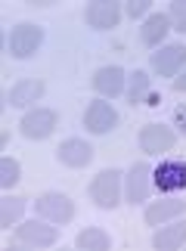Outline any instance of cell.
<instances>
[{"mask_svg": "<svg viewBox=\"0 0 186 251\" xmlns=\"http://www.w3.org/2000/svg\"><path fill=\"white\" fill-rule=\"evenodd\" d=\"M121 189H124V174L118 168H103L87 186V196L100 211H115L121 205Z\"/></svg>", "mask_w": 186, "mask_h": 251, "instance_id": "1", "label": "cell"}, {"mask_svg": "<svg viewBox=\"0 0 186 251\" xmlns=\"http://www.w3.org/2000/svg\"><path fill=\"white\" fill-rule=\"evenodd\" d=\"M41 44H44V28L34 22H19L6 34V50L13 59H31L41 50Z\"/></svg>", "mask_w": 186, "mask_h": 251, "instance_id": "2", "label": "cell"}, {"mask_svg": "<svg viewBox=\"0 0 186 251\" xmlns=\"http://www.w3.org/2000/svg\"><path fill=\"white\" fill-rule=\"evenodd\" d=\"M155 183H152V165L149 161H133L131 171L124 174V199L127 205H143L152 196Z\"/></svg>", "mask_w": 186, "mask_h": 251, "instance_id": "3", "label": "cell"}, {"mask_svg": "<svg viewBox=\"0 0 186 251\" xmlns=\"http://www.w3.org/2000/svg\"><path fill=\"white\" fill-rule=\"evenodd\" d=\"M56 124H59V115L53 109L34 105V109H28L22 118H19V133H22L25 140H47L56 130Z\"/></svg>", "mask_w": 186, "mask_h": 251, "instance_id": "4", "label": "cell"}, {"mask_svg": "<svg viewBox=\"0 0 186 251\" xmlns=\"http://www.w3.org/2000/svg\"><path fill=\"white\" fill-rule=\"evenodd\" d=\"M37 217L50 220V224H72L75 220V201L65 192H41L34 201Z\"/></svg>", "mask_w": 186, "mask_h": 251, "instance_id": "5", "label": "cell"}, {"mask_svg": "<svg viewBox=\"0 0 186 251\" xmlns=\"http://www.w3.org/2000/svg\"><path fill=\"white\" fill-rule=\"evenodd\" d=\"M16 239H19V245L53 248L56 242H59V229H56V224H50V220L34 217V220H28V224H19L16 226Z\"/></svg>", "mask_w": 186, "mask_h": 251, "instance_id": "6", "label": "cell"}, {"mask_svg": "<svg viewBox=\"0 0 186 251\" xmlns=\"http://www.w3.org/2000/svg\"><path fill=\"white\" fill-rule=\"evenodd\" d=\"M149 69L159 78H177L186 69V44H164L159 53L149 56Z\"/></svg>", "mask_w": 186, "mask_h": 251, "instance_id": "7", "label": "cell"}, {"mask_svg": "<svg viewBox=\"0 0 186 251\" xmlns=\"http://www.w3.org/2000/svg\"><path fill=\"white\" fill-rule=\"evenodd\" d=\"M152 183L159 192H180L186 189V158H164L152 168Z\"/></svg>", "mask_w": 186, "mask_h": 251, "instance_id": "8", "label": "cell"}, {"mask_svg": "<svg viewBox=\"0 0 186 251\" xmlns=\"http://www.w3.org/2000/svg\"><path fill=\"white\" fill-rule=\"evenodd\" d=\"M118 112H115V105L112 102H106L103 96L100 100H93L90 105H87V112H84V127L96 133V137H103V133H109L118 127Z\"/></svg>", "mask_w": 186, "mask_h": 251, "instance_id": "9", "label": "cell"}, {"mask_svg": "<svg viewBox=\"0 0 186 251\" xmlns=\"http://www.w3.org/2000/svg\"><path fill=\"white\" fill-rule=\"evenodd\" d=\"M174 146H177V133L168 124H146L140 130V149L146 155H161V152H171Z\"/></svg>", "mask_w": 186, "mask_h": 251, "instance_id": "10", "label": "cell"}, {"mask_svg": "<svg viewBox=\"0 0 186 251\" xmlns=\"http://www.w3.org/2000/svg\"><path fill=\"white\" fill-rule=\"evenodd\" d=\"M93 90L103 96V100H115L127 90V72L121 65H103V69L93 72Z\"/></svg>", "mask_w": 186, "mask_h": 251, "instance_id": "11", "label": "cell"}, {"mask_svg": "<svg viewBox=\"0 0 186 251\" xmlns=\"http://www.w3.org/2000/svg\"><path fill=\"white\" fill-rule=\"evenodd\" d=\"M44 93H47V84L41 78H25V81L9 87L6 105H13V109H34V105L44 100Z\"/></svg>", "mask_w": 186, "mask_h": 251, "instance_id": "12", "label": "cell"}, {"mask_svg": "<svg viewBox=\"0 0 186 251\" xmlns=\"http://www.w3.org/2000/svg\"><path fill=\"white\" fill-rule=\"evenodd\" d=\"M93 146L87 140H81V137H68V140H62L59 143V149H56V161L59 165H65V168H87L93 161Z\"/></svg>", "mask_w": 186, "mask_h": 251, "instance_id": "13", "label": "cell"}, {"mask_svg": "<svg viewBox=\"0 0 186 251\" xmlns=\"http://www.w3.org/2000/svg\"><path fill=\"white\" fill-rule=\"evenodd\" d=\"M84 19L96 31H112V28L121 22V6L115 3V0H93V3H87Z\"/></svg>", "mask_w": 186, "mask_h": 251, "instance_id": "14", "label": "cell"}, {"mask_svg": "<svg viewBox=\"0 0 186 251\" xmlns=\"http://www.w3.org/2000/svg\"><path fill=\"white\" fill-rule=\"evenodd\" d=\"M183 211H186V199L171 196V199H161V201H149L143 220H146V226H161V224H168V220L180 217Z\"/></svg>", "mask_w": 186, "mask_h": 251, "instance_id": "15", "label": "cell"}, {"mask_svg": "<svg viewBox=\"0 0 186 251\" xmlns=\"http://www.w3.org/2000/svg\"><path fill=\"white\" fill-rule=\"evenodd\" d=\"M168 31H171V19H168V13H152V16H146V22H143V28H140V41H143V47L155 50V47L164 44Z\"/></svg>", "mask_w": 186, "mask_h": 251, "instance_id": "16", "label": "cell"}, {"mask_svg": "<svg viewBox=\"0 0 186 251\" xmlns=\"http://www.w3.org/2000/svg\"><path fill=\"white\" fill-rule=\"evenodd\" d=\"M183 245H186V220L161 224L152 236V248H159V251H177Z\"/></svg>", "mask_w": 186, "mask_h": 251, "instance_id": "17", "label": "cell"}, {"mask_svg": "<svg viewBox=\"0 0 186 251\" xmlns=\"http://www.w3.org/2000/svg\"><path fill=\"white\" fill-rule=\"evenodd\" d=\"M127 102L131 105H146V100H149V93H152V78L146 75L143 69H136L127 75Z\"/></svg>", "mask_w": 186, "mask_h": 251, "instance_id": "18", "label": "cell"}, {"mask_svg": "<svg viewBox=\"0 0 186 251\" xmlns=\"http://www.w3.org/2000/svg\"><path fill=\"white\" fill-rule=\"evenodd\" d=\"M75 245L81 248V251H109L112 239H109V233H106V229L90 226V229H81V233H78Z\"/></svg>", "mask_w": 186, "mask_h": 251, "instance_id": "19", "label": "cell"}, {"mask_svg": "<svg viewBox=\"0 0 186 251\" xmlns=\"http://www.w3.org/2000/svg\"><path fill=\"white\" fill-rule=\"evenodd\" d=\"M25 201L28 199H22V196H3L0 199V229H13V224L25 211Z\"/></svg>", "mask_w": 186, "mask_h": 251, "instance_id": "20", "label": "cell"}, {"mask_svg": "<svg viewBox=\"0 0 186 251\" xmlns=\"http://www.w3.org/2000/svg\"><path fill=\"white\" fill-rule=\"evenodd\" d=\"M19 180H22V165H19L13 155H3V158H0V186L13 189Z\"/></svg>", "mask_w": 186, "mask_h": 251, "instance_id": "21", "label": "cell"}, {"mask_svg": "<svg viewBox=\"0 0 186 251\" xmlns=\"http://www.w3.org/2000/svg\"><path fill=\"white\" fill-rule=\"evenodd\" d=\"M168 19H171V28H174V31L186 34V0H174Z\"/></svg>", "mask_w": 186, "mask_h": 251, "instance_id": "22", "label": "cell"}, {"mask_svg": "<svg viewBox=\"0 0 186 251\" xmlns=\"http://www.w3.org/2000/svg\"><path fill=\"white\" fill-rule=\"evenodd\" d=\"M149 6H152V0H127V6H124V13L131 16V19H140L149 13Z\"/></svg>", "mask_w": 186, "mask_h": 251, "instance_id": "23", "label": "cell"}, {"mask_svg": "<svg viewBox=\"0 0 186 251\" xmlns=\"http://www.w3.org/2000/svg\"><path fill=\"white\" fill-rule=\"evenodd\" d=\"M171 121H174V127H177L183 137H186V102L180 105H174V112H171Z\"/></svg>", "mask_w": 186, "mask_h": 251, "instance_id": "24", "label": "cell"}, {"mask_svg": "<svg viewBox=\"0 0 186 251\" xmlns=\"http://www.w3.org/2000/svg\"><path fill=\"white\" fill-rule=\"evenodd\" d=\"M174 90H177V93H186V69L177 75V78H174Z\"/></svg>", "mask_w": 186, "mask_h": 251, "instance_id": "25", "label": "cell"}, {"mask_svg": "<svg viewBox=\"0 0 186 251\" xmlns=\"http://www.w3.org/2000/svg\"><path fill=\"white\" fill-rule=\"evenodd\" d=\"M146 105H149V109H155V105H161V96L152 90V93H149V100H146Z\"/></svg>", "mask_w": 186, "mask_h": 251, "instance_id": "26", "label": "cell"}]
</instances>
